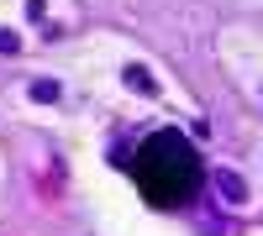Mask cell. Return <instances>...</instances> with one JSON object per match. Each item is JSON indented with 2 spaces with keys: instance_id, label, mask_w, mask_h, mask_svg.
<instances>
[{
  "instance_id": "1",
  "label": "cell",
  "mask_w": 263,
  "mask_h": 236,
  "mask_svg": "<svg viewBox=\"0 0 263 236\" xmlns=\"http://www.w3.org/2000/svg\"><path fill=\"white\" fill-rule=\"evenodd\" d=\"M132 174H137L142 195L153 205H190L195 189H200V158H195V147L179 132H158L142 142Z\"/></svg>"
},
{
  "instance_id": "2",
  "label": "cell",
  "mask_w": 263,
  "mask_h": 236,
  "mask_svg": "<svg viewBox=\"0 0 263 236\" xmlns=\"http://www.w3.org/2000/svg\"><path fill=\"white\" fill-rule=\"evenodd\" d=\"M216 184H221V195H227V200H242V195H248V189H242V179H237L232 168H216Z\"/></svg>"
},
{
  "instance_id": "3",
  "label": "cell",
  "mask_w": 263,
  "mask_h": 236,
  "mask_svg": "<svg viewBox=\"0 0 263 236\" xmlns=\"http://www.w3.org/2000/svg\"><path fill=\"white\" fill-rule=\"evenodd\" d=\"M126 84H132L137 95H158V84H153V74H147V69H126Z\"/></svg>"
},
{
  "instance_id": "4",
  "label": "cell",
  "mask_w": 263,
  "mask_h": 236,
  "mask_svg": "<svg viewBox=\"0 0 263 236\" xmlns=\"http://www.w3.org/2000/svg\"><path fill=\"white\" fill-rule=\"evenodd\" d=\"M32 100H48V105H53V100H58V84H53V79H37V84H32Z\"/></svg>"
},
{
  "instance_id": "5",
  "label": "cell",
  "mask_w": 263,
  "mask_h": 236,
  "mask_svg": "<svg viewBox=\"0 0 263 236\" xmlns=\"http://www.w3.org/2000/svg\"><path fill=\"white\" fill-rule=\"evenodd\" d=\"M21 42H16V32H0V53H16Z\"/></svg>"
}]
</instances>
